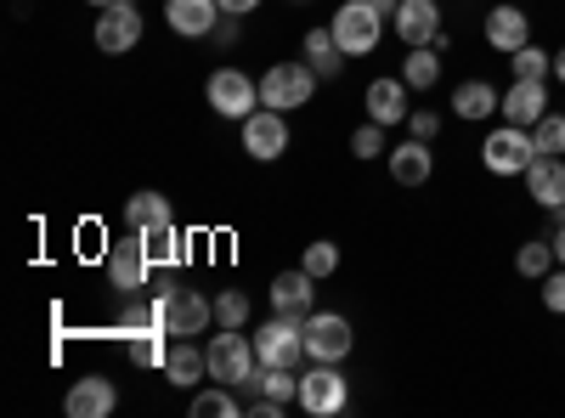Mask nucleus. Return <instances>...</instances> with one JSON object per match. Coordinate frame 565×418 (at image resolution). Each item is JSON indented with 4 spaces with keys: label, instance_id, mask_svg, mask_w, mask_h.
Listing matches in <instances>:
<instances>
[{
    "label": "nucleus",
    "instance_id": "nucleus-1",
    "mask_svg": "<svg viewBox=\"0 0 565 418\" xmlns=\"http://www.w3.org/2000/svg\"><path fill=\"white\" fill-rule=\"evenodd\" d=\"M210 374H215V385H260L255 340H244V329L215 334V345H210Z\"/></svg>",
    "mask_w": 565,
    "mask_h": 418
},
{
    "label": "nucleus",
    "instance_id": "nucleus-2",
    "mask_svg": "<svg viewBox=\"0 0 565 418\" xmlns=\"http://www.w3.org/2000/svg\"><path fill=\"white\" fill-rule=\"evenodd\" d=\"M311 90H317V68L311 63H277V68L260 74V108H277V114L306 108Z\"/></svg>",
    "mask_w": 565,
    "mask_h": 418
},
{
    "label": "nucleus",
    "instance_id": "nucleus-3",
    "mask_svg": "<svg viewBox=\"0 0 565 418\" xmlns=\"http://www.w3.org/2000/svg\"><path fill=\"white\" fill-rule=\"evenodd\" d=\"M255 356H260V367H295L306 356V317L277 311L266 329L255 334Z\"/></svg>",
    "mask_w": 565,
    "mask_h": 418
},
{
    "label": "nucleus",
    "instance_id": "nucleus-4",
    "mask_svg": "<svg viewBox=\"0 0 565 418\" xmlns=\"http://www.w3.org/2000/svg\"><path fill=\"white\" fill-rule=\"evenodd\" d=\"M311 418H334V412H345L351 407V385H345V374L334 362H317V367H306V379H300V396H295Z\"/></svg>",
    "mask_w": 565,
    "mask_h": 418
},
{
    "label": "nucleus",
    "instance_id": "nucleus-5",
    "mask_svg": "<svg viewBox=\"0 0 565 418\" xmlns=\"http://www.w3.org/2000/svg\"><path fill=\"white\" fill-rule=\"evenodd\" d=\"M328 29H334V40H340V52H345V57H367L373 45H380V34H385V18L373 12L367 0H345Z\"/></svg>",
    "mask_w": 565,
    "mask_h": 418
},
{
    "label": "nucleus",
    "instance_id": "nucleus-6",
    "mask_svg": "<svg viewBox=\"0 0 565 418\" xmlns=\"http://www.w3.org/2000/svg\"><path fill=\"white\" fill-rule=\"evenodd\" d=\"M204 97H210V108H215L221 119H249L255 103H260V85H255L244 68H215L210 85H204Z\"/></svg>",
    "mask_w": 565,
    "mask_h": 418
},
{
    "label": "nucleus",
    "instance_id": "nucleus-7",
    "mask_svg": "<svg viewBox=\"0 0 565 418\" xmlns=\"http://www.w3.org/2000/svg\"><path fill=\"white\" fill-rule=\"evenodd\" d=\"M351 317L340 311H311L306 317V356L311 362H345L351 356Z\"/></svg>",
    "mask_w": 565,
    "mask_h": 418
},
{
    "label": "nucleus",
    "instance_id": "nucleus-8",
    "mask_svg": "<svg viewBox=\"0 0 565 418\" xmlns=\"http://www.w3.org/2000/svg\"><path fill=\"white\" fill-rule=\"evenodd\" d=\"M481 159H487V170H492V175H526V164L537 159L532 130H521V125L492 130V136H487V148H481Z\"/></svg>",
    "mask_w": 565,
    "mask_h": 418
},
{
    "label": "nucleus",
    "instance_id": "nucleus-9",
    "mask_svg": "<svg viewBox=\"0 0 565 418\" xmlns=\"http://www.w3.org/2000/svg\"><path fill=\"white\" fill-rule=\"evenodd\" d=\"M159 311H164V334H175V340L204 334L210 317H215V306H210L199 289H170V294L159 300Z\"/></svg>",
    "mask_w": 565,
    "mask_h": 418
},
{
    "label": "nucleus",
    "instance_id": "nucleus-10",
    "mask_svg": "<svg viewBox=\"0 0 565 418\" xmlns=\"http://www.w3.org/2000/svg\"><path fill=\"white\" fill-rule=\"evenodd\" d=\"M282 148H289V125H282L277 108H260V114L244 119V153L249 159L271 164V159H282Z\"/></svg>",
    "mask_w": 565,
    "mask_h": 418
},
{
    "label": "nucleus",
    "instance_id": "nucleus-11",
    "mask_svg": "<svg viewBox=\"0 0 565 418\" xmlns=\"http://www.w3.org/2000/svg\"><path fill=\"white\" fill-rule=\"evenodd\" d=\"M148 266H153V255H148V244H141V232H136V238H125V244L108 249V283L125 289V294H136L141 283H148Z\"/></svg>",
    "mask_w": 565,
    "mask_h": 418
},
{
    "label": "nucleus",
    "instance_id": "nucleus-12",
    "mask_svg": "<svg viewBox=\"0 0 565 418\" xmlns=\"http://www.w3.org/2000/svg\"><path fill=\"white\" fill-rule=\"evenodd\" d=\"M396 40L402 45H436L441 40V7L436 0H402L396 7Z\"/></svg>",
    "mask_w": 565,
    "mask_h": 418
},
{
    "label": "nucleus",
    "instance_id": "nucleus-13",
    "mask_svg": "<svg viewBox=\"0 0 565 418\" xmlns=\"http://www.w3.org/2000/svg\"><path fill=\"white\" fill-rule=\"evenodd\" d=\"M141 40V18H136V0H119V7H103V18H97V45L108 57H119V52H130V45Z\"/></svg>",
    "mask_w": 565,
    "mask_h": 418
},
{
    "label": "nucleus",
    "instance_id": "nucleus-14",
    "mask_svg": "<svg viewBox=\"0 0 565 418\" xmlns=\"http://www.w3.org/2000/svg\"><path fill=\"white\" fill-rule=\"evenodd\" d=\"M526 193H532V204H543V210H565V159L537 153V159L526 164Z\"/></svg>",
    "mask_w": 565,
    "mask_h": 418
},
{
    "label": "nucleus",
    "instance_id": "nucleus-15",
    "mask_svg": "<svg viewBox=\"0 0 565 418\" xmlns=\"http://www.w3.org/2000/svg\"><path fill=\"white\" fill-rule=\"evenodd\" d=\"M509 125H521V130H532L543 114H548V90H543V79H514L509 90H503V108H498Z\"/></svg>",
    "mask_w": 565,
    "mask_h": 418
},
{
    "label": "nucleus",
    "instance_id": "nucleus-16",
    "mask_svg": "<svg viewBox=\"0 0 565 418\" xmlns=\"http://www.w3.org/2000/svg\"><path fill=\"white\" fill-rule=\"evenodd\" d=\"M74 418H108L114 407H119V390H114V379H103V374H85V379H74V390H68V401H63Z\"/></svg>",
    "mask_w": 565,
    "mask_h": 418
},
{
    "label": "nucleus",
    "instance_id": "nucleus-17",
    "mask_svg": "<svg viewBox=\"0 0 565 418\" xmlns=\"http://www.w3.org/2000/svg\"><path fill=\"white\" fill-rule=\"evenodd\" d=\"M407 90H413L407 79H373L367 97H362V103H367V119H373V125H402V119L413 114V108H407Z\"/></svg>",
    "mask_w": 565,
    "mask_h": 418
},
{
    "label": "nucleus",
    "instance_id": "nucleus-18",
    "mask_svg": "<svg viewBox=\"0 0 565 418\" xmlns=\"http://www.w3.org/2000/svg\"><path fill=\"white\" fill-rule=\"evenodd\" d=\"M526 40H532V18L521 7H492L487 12V45L492 52H521Z\"/></svg>",
    "mask_w": 565,
    "mask_h": 418
},
{
    "label": "nucleus",
    "instance_id": "nucleus-19",
    "mask_svg": "<svg viewBox=\"0 0 565 418\" xmlns=\"http://www.w3.org/2000/svg\"><path fill=\"white\" fill-rule=\"evenodd\" d=\"M391 175L402 181V187H424V181H430L436 175V159H430V142H418V136H413V142H396L391 153Z\"/></svg>",
    "mask_w": 565,
    "mask_h": 418
},
{
    "label": "nucleus",
    "instance_id": "nucleus-20",
    "mask_svg": "<svg viewBox=\"0 0 565 418\" xmlns=\"http://www.w3.org/2000/svg\"><path fill=\"white\" fill-rule=\"evenodd\" d=\"M204 374H210V351H199L193 340H175V345H170V356H164V379H170V385H181V390H193Z\"/></svg>",
    "mask_w": 565,
    "mask_h": 418
},
{
    "label": "nucleus",
    "instance_id": "nucleus-21",
    "mask_svg": "<svg viewBox=\"0 0 565 418\" xmlns=\"http://www.w3.org/2000/svg\"><path fill=\"white\" fill-rule=\"evenodd\" d=\"M215 12H221V0H164L170 29H175V34H186V40L210 34V29H215Z\"/></svg>",
    "mask_w": 565,
    "mask_h": 418
},
{
    "label": "nucleus",
    "instance_id": "nucleus-22",
    "mask_svg": "<svg viewBox=\"0 0 565 418\" xmlns=\"http://www.w3.org/2000/svg\"><path fill=\"white\" fill-rule=\"evenodd\" d=\"M311 283H317V277H311L306 266L271 277V306H277V311H295V317H311V294H317Z\"/></svg>",
    "mask_w": 565,
    "mask_h": 418
},
{
    "label": "nucleus",
    "instance_id": "nucleus-23",
    "mask_svg": "<svg viewBox=\"0 0 565 418\" xmlns=\"http://www.w3.org/2000/svg\"><path fill=\"white\" fill-rule=\"evenodd\" d=\"M306 63L317 68V79H334L345 68V52H340L334 29H306Z\"/></svg>",
    "mask_w": 565,
    "mask_h": 418
},
{
    "label": "nucleus",
    "instance_id": "nucleus-24",
    "mask_svg": "<svg viewBox=\"0 0 565 418\" xmlns=\"http://www.w3.org/2000/svg\"><path fill=\"white\" fill-rule=\"evenodd\" d=\"M503 108V97L487 85V79H463L458 90H452V114L458 119H487V114H498Z\"/></svg>",
    "mask_w": 565,
    "mask_h": 418
},
{
    "label": "nucleus",
    "instance_id": "nucleus-25",
    "mask_svg": "<svg viewBox=\"0 0 565 418\" xmlns=\"http://www.w3.org/2000/svg\"><path fill=\"white\" fill-rule=\"evenodd\" d=\"M402 79L413 90H430L441 79V57H436V45H407V57H402Z\"/></svg>",
    "mask_w": 565,
    "mask_h": 418
},
{
    "label": "nucleus",
    "instance_id": "nucleus-26",
    "mask_svg": "<svg viewBox=\"0 0 565 418\" xmlns=\"http://www.w3.org/2000/svg\"><path fill=\"white\" fill-rule=\"evenodd\" d=\"M164 221H170V199L164 193H136L125 204V226L130 232H148V226H164Z\"/></svg>",
    "mask_w": 565,
    "mask_h": 418
},
{
    "label": "nucleus",
    "instance_id": "nucleus-27",
    "mask_svg": "<svg viewBox=\"0 0 565 418\" xmlns=\"http://www.w3.org/2000/svg\"><path fill=\"white\" fill-rule=\"evenodd\" d=\"M141 244H148L153 266H175V260H181V232H175V221H164V226H148V232H141Z\"/></svg>",
    "mask_w": 565,
    "mask_h": 418
},
{
    "label": "nucleus",
    "instance_id": "nucleus-28",
    "mask_svg": "<svg viewBox=\"0 0 565 418\" xmlns=\"http://www.w3.org/2000/svg\"><path fill=\"white\" fill-rule=\"evenodd\" d=\"M164 340H170L164 329H141V334H130V362H136V367H164V356H170Z\"/></svg>",
    "mask_w": 565,
    "mask_h": 418
},
{
    "label": "nucleus",
    "instance_id": "nucleus-29",
    "mask_svg": "<svg viewBox=\"0 0 565 418\" xmlns=\"http://www.w3.org/2000/svg\"><path fill=\"white\" fill-rule=\"evenodd\" d=\"M509 68H514V79H543V74H554V57L526 40L521 52H509Z\"/></svg>",
    "mask_w": 565,
    "mask_h": 418
},
{
    "label": "nucleus",
    "instance_id": "nucleus-30",
    "mask_svg": "<svg viewBox=\"0 0 565 418\" xmlns=\"http://www.w3.org/2000/svg\"><path fill=\"white\" fill-rule=\"evenodd\" d=\"M554 244H543V238H532V244H521V255H514V271L521 277H548L554 271Z\"/></svg>",
    "mask_w": 565,
    "mask_h": 418
},
{
    "label": "nucleus",
    "instance_id": "nucleus-31",
    "mask_svg": "<svg viewBox=\"0 0 565 418\" xmlns=\"http://www.w3.org/2000/svg\"><path fill=\"white\" fill-rule=\"evenodd\" d=\"M260 396H271V401L289 407V401L300 396V374H295V367H266V374H260Z\"/></svg>",
    "mask_w": 565,
    "mask_h": 418
},
{
    "label": "nucleus",
    "instance_id": "nucleus-32",
    "mask_svg": "<svg viewBox=\"0 0 565 418\" xmlns=\"http://www.w3.org/2000/svg\"><path fill=\"white\" fill-rule=\"evenodd\" d=\"M532 148H537V153H554V159L565 153V114H543V119L532 125Z\"/></svg>",
    "mask_w": 565,
    "mask_h": 418
},
{
    "label": "nucleus",
    "instance_id": "nucleus-33",
    "mask_svg": "<svg viewBox=\"0 0 565 418\" xmlns=\"http://www.w3.org/2000/svg\"><path fill=\"white\" fill-rule=\"evenodd\" d=\"M300 266L322 283V277H334V271H340V249H334V244H306V260H300Z\"/></svg>",
    "mask_w": 565,
    "mask_h": 418
},
{
    "label": "nucleus",
    "instance_id": "nucleus-34",
    "mask_svg": "<svg viewBox=\"0 0 565 418\" xmlns=\"http://www.w3.org/2000/svg\"><path fill=\"white\" fill-rule=\"evenodd\" d=\"M215 322H221V329H244V322H249V294H238V289L221 294L215 300Z\"/></svg>",
    "mask_w": 565,
    "mask_h": 418
},
{
    "label": "nucleus",
    "instance_id": "nucleus-35",
    "mask_svg": "<svg viewBox=\"0 0 565 418\" xmlns=\"http://www.w3.org/2000/svg\"><path fill=\"white\" fill-rule=\"evenodd\" d=\"M351 153H356V159H380V153H391V148H385V125H373V119H367V125L351 136Z\"/></svg>",
    "mask_w": 565,
    "mask_h": 418
},
{
    "label": "nucleus",
    "instance_id": "nucleus-36",
    "mask_svg": "<svg viewBox=\"0 0 565 418\" xmlns=\"http://www.w3.org/2000/svg\"><path fill=\"white\" fill-rule=\"evenodd\" d=\"M193 412L199 418H232V412H238V401H232L226 390H204V396H193Z\"/></svg>",
    "mask_w": 565,
    "mask_h": 418
},
{
    "label": "nucleus",
    "instance_id": "nucleus-37",
    "mask_svg": "<svg viewBox=\"0 0 565 418\" xmlns=\"http://www.w3.org/2000/svg\"><path fill=\"white\" fill-rule=\"evenodd\" d=\"M407 130L418 136V142H436V130H441V114H430V108H424V114H407Z\"/></svg>",
    "mask_w": 565,
    "mask_h": 418
},
{
    "label": "nucleus",
    "instance_id": "nucleus-38",
    "mask_svg": "<svg viewBox=\"0 0 565 418\" xmlns=\"http://www.w3.org/2000/svg\"><path fill=\"white\" fill-rule=\"evenodd\" d=\"M543 306L565 317V271H548V277H543Z\"/></svg>",
    "mask_w": 565,
    "mask_h": 418
},
{
    "label": "nucleus",
    "instance_id": "nucleus-39",
    "mask_svg": "<svg viewBox=\"0 0 565 418\" xmlns=\"http://www.w3.org/2000/svg\"><path fill=\"white\" fill-rule=\"evenodd\" d=\"M255 7H260V0H221L226 18H244V12H255Z\"/></svg>",
    "mask_w": 565,
    "mask_h": 418
},
{
    "label": "nucleus",
    "instance_id": "nucleus-40",
    "mask_svg": "<svg viewBox=\"0 0 565 418\" xmlns=\"http://www.w3.org/2000/svg\"><path fill=\"white\" fill-rule=\"evenodd\" d=\"M554 255H559V266H565V210H559V226H554Z\"/></svg>",
    "mask_w": 565,
    "mask_h": 418
},
{
    "label": "nucleus",
    "instance_id": "nucleus-41",
    "mask_svg": "<svg viewBox=\"0 0 565 418\" xmlns=\"http://www.w3.org/2000/svg\"><path fill=\"white\" fill-rule=\"evenodd\" d=\"M367 7L380 12V18H396V7H402V0H367Z\"/></svg>",
    "mask_w": 565,
    "mask_h": 418
},
{
    "label": "nucleus",
    "instance_id": "nucleus-42",
    "mask_svg": "<svg viewBox=\"0 0 565 418\" xmlns=\"http://www.w3.org/2000/svg\"><path fill=\"white\" fill-rule=\"evenodd\" d=\"M554 79L565 85V52H554Z\"/></svg>",
    "mask_w": 565,
    "mask_h": 418
},
{
    "label": "nucleus",
    "instance_id": "nucleus-43",
    "mask_svg": "<svg viewBox=\"0 0 565 418\" xmlns=\"http://www.w3.org/2000/svg\"><path fill=\"white\" fill-rule=\"evenodd\" d=\"M85 7H119V0H85Z\"/></svg>",
    "mask_w": 565,
    "mask_h": 418
}]
</instances>
